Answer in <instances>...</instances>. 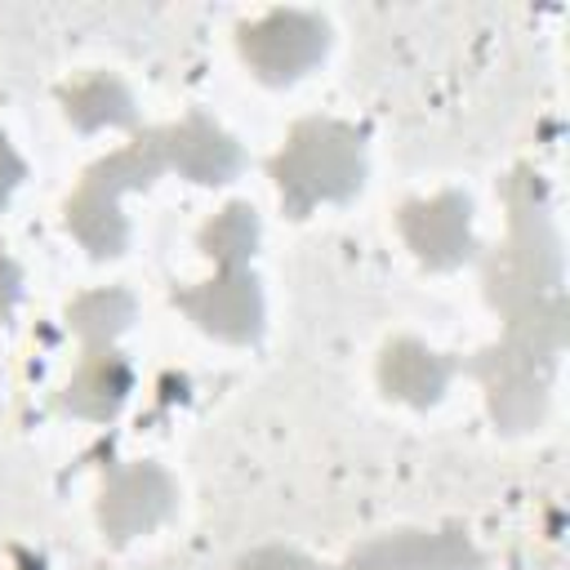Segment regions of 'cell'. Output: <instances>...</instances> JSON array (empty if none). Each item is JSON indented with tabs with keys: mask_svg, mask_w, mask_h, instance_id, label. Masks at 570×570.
I'll return each instance as SVG.
<instances>
[{
	"mask_svg": "<svg viewBox=\"0 0 570 570\" xmlns=\"http://www.w3.org/2000/svg\"><path fill=\"white\" fill-rule=\"evenodd\" d=\"M410 236L423 245V254L432 258H450L463 240V214L454 200H441L432 209H414L410 214Z\"/></svg>",
	"mask_w": 570,
	"mask_h": 570,
	"instance_id": "cell-6",
	"label": "cell"
},
{
	"mask_svg": "<svg viewBox=\"0 0 570 570\" xmlns=\"http://www.w3.org/2000/svg\"><path fill=\"white\" fill-rule=\"evenodd\" d=\"M120 365L116 361H94V365H85V374L71 383V405L80 410V414H107L111 405H116V396H120Z\"/></svg>",
	"mask_w": 570,
	"mask_h": 570,
	"instance_id": "cell-7",
	"label": "cell"
},
{
	"mask_svg": "<svg viewBox=\"0 0 570 570\" xmlns=\"http://www.w3.org/2000/svg\"><path fill=\"white\" fill-rule=\"evenodd\" d=\"M356 174H361V160H356L352 142L343 134H334V129H303L294 138L289 156L281 160V183L298 200L347 191Z\"/></svg>",
	"mask_w": 570,
	"mask_h": 570,
	"instance_id": "cell-1",
	"label": "cell"
},
{
	"mask_svg": "<svg viewBox=\"0 0 570 570\" xmlns=\"http://www.w3.org/2000/svg\"><path fill=\"white\" fill-rule=\"evenodd\" d=\"M165 499H169L165 481H160L151 468H134V472H125V476L111 485V494H107V503H102V517H107V525H111L116 534H129V530L156 521V517L165 512Z\"/></svg>",
	"mask_w": 570,
	"mask_h": 570,
	"instance_id": "cell-3",
	"label": "cell"
},
{
	"mask_svg": "<svg viewBox=\"0 0 570 570\" xmlns=\"http://www.w3.org/2000/svg\"><path fill=\"white\" fill-rule=\"evenodd\" d=\"M187 303H191V312H196V316H200L209 330L232 334V338L249 334V330H254V316H258L254 285H249V281H240V276L218 281V285H209V289L191 294Z\"/></svg>",
	"mask_w": 570,
	"mask_h": 570,
	"instance_id": "cell-4",
	"label": "cell"
},
{
	"mask_svg": "<svg viewBox=\"0 0 570 570\" xmlns=\"http://www.w3.org/2000/svg\"><path fill=\"white\" fill-rule=\"evenodd\" d=\"M174 160L196 174V178H223L232 165H236V151L232 142H223L214 129L205 125H187L178 138H174Z\"/></svg>",
	"mask_w": 570,
	"mask_h": 570,
	"instance_id": "cell-5",
	"label": "cell"
},
{
	"mask_svg": "<svg viewBox=\"0 0 570 570\" xmlns=\"http://www.w3.org/2000/svg\"><path fill=\"white\" fill-rule=\"evenodd\" d=\"M71 111H76V120H80V125L125 120V116H129V107H125V98H120V89H116V85H89L85 94H76V98H71Z\"/></svg>",
	"mask_w": 570,
	"mask_h": 570,
	"instance_id": "cell-9",
	"label": "cell"
},
{
	"mask_svg": "<svg viewBox=\"0 0 570 570\" xmlns=\"http://www.w3.org/2000/svg\"><path fill=\"white\" fill-rule=\"evenodd\" d=\"M387 383H392L396 392H405V396H432L436 383H441V370H436L423 352L401 347V352L387 361Z\"/></svg>",
	"mask_w": 570,
	"mask_h": 570,
	"instance_id": "cell-8",
	"label": "cell"
},
{
	"mask_svg": "<svg viewBox=\"0 0 570 570\" xmlns=\"http://www.w3.org/2000/svg\"><path fill=\"white\" fill-rule=\"evenodd\" d=\"M245 53L267 76H294L321 53V31L307 18H272L245 36Z\"/></svg>",
	"mask_w": 570,
	"mask_h": 570,
	"instance_id": "cell-2",
	"label": "cell"
},
{
	"mask_svg": "<svg viewBox=\"0 0 570 570\" xmlns=\"http://www.w3.org/2000/svg\"><path fill=\"white\" fill-rule=\"evenodd\" d=\"M13 174H18V165H13V156L0 147V196L9 191V183H13Z\"/></svg>",
	"mask_w": 570,
	"mask_h": 570,
	"instance_id": "cell-13",
	"label": "cell"
},
{
	"mask_svg": "<svg viewBox=\"0 0 570 570\" xmlns=\"http://www.w3.org/2000/svg\"><path fill=\"white\" fill-rule=\"evenodd\" d=\"M245 570H312V566H303V561H294V557H281V552H267V557L249 561Z\"/></svg>",
	"mask_w": 570,
	"mask_h": 570,
	"instance_id": "cell-12",
	"label": "cell"
},
{
	"mask_svg": "<svg viewBox=\"0 0 570 570\" xmlns=\"http://www.w3.org/2000/svg\"><path fill=\"white\" fill-rule=\"evenodd\" d=\"M125 298L120 294H94V298H85L80 307H76V325L85 330V334H111L120 321H125Z\"/></svg>",
	"mask_w": 570,
	"mask_h": 570,
	"instance_id": "cell-11",
	"label": "cell"
},
{
	"mask_svg": "<svg viewBox=\"0 0 570 570\" xmlns=\"http://www.w3.org/2000/svg\"><path fill=\"white\" fill-rule=\"evenodd\" d=\"M249 240H254V218H249V209H227V218H218V223L209 227V245H214L223 258H240V254L249 249Z\"/></svg>",
	"mask_w": 570,
	"mask_h": 570,
	"instance_id": "cell-10",
	"label": "cell"
}]
</instances>
